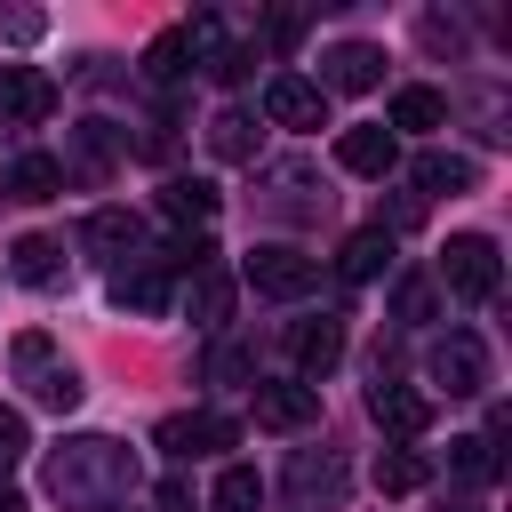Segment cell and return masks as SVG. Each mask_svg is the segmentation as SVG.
Segmentation results:
<instances>
[{"mask_svg":"<svg viewBox=\"0 0 512 512\" xmlns=\"http://www.w3.org/2000/svg\"><path fill=\"white\" fill-rule=\"evenodd\" d=\"M264 120H272V128H328V96H320V80H304V72H272V80H264Z\"/></svg>","mask_w":512,"mask_h":512,"instance_id":"cell-6","label":"cell"},{"mask_svg":"<svg viewBox=\"0 0 512 512\" xmlns=\"http://www.w3.org/2000/svg\"><path fill=\"white\" fill-rule=\"evenodd\" d=\"M216 512H264V480L248 472V464H224L216 472V496H208Z\"/></svg>","mask_w":512,"mask_h":512,"instance_id":"cell-25","label":"cell"},{"mask_svg":"<svg viewBox=\"0 0 512 512\" xmlns=\"http://www.w3.org/2000/svg\"><path fill=\"white\" fill-rule=\"evenodd\" d=\"M184 312H192L200 328H216V320L232 312V280H224L216 264H200V272H192V288H184Z\"/></svg>","mask_w":512,"mask_h":512,"instance_id":"cell-21","label":"cell"},{"mask_svg":"<svg viewBox=\"0 0 512 512\" xmlns=\"http://www.w3.org/2000/svg\"><path fill=\"white\" fill-rule=\"evenodd\" d=\"M424 472H432V464H424L416 448H384V456H376V488H384V496H416Z\"/></svg>","mask_w":512,"mask_h":512,"instance_id":"cell-24","label":"cell"},{"mask_svg":"<svg viewBox=\"0 0 512 512\" xmlns=\"http://www.w3.org/2000/svg\"><path fill=\"white\" fill-rule=\"evenodd\" d=\"M16 376L32 384L40 408H80V376H72V360H56L48 336H16Z\"/></svg>","mask_w":512,"mask_h":512,"instance_id":"cell-4","label":"cell"},{"mask_svg":"<svg viewBox=\"0 0 512 512\" xmlns=\"http://www.w3.org/2000/svg\"><path fill=\"white\" fill-rule=\"evenodd\" d=\"M288 496H296L304 512H312V504H336V496H344V456H336V448H320V456L296 448V464H288Z\"/></svg>","mask_w":512,"mask_h":512,"instance_id":"cell-13","label":"cell"},{"mask_svg":"<svg viewBox=\"0 0 512 512\" xmlns=\"http://www.w3.org/2000/svg\"><path fill=\"white\" fill-rule=\"evenodd\" d=\"M368 416H376L392 440H416V432H432V392H416V384H376V392H368Z\"/></svg>","mask_w":512,"mask_h":512,"instance_id":"cell-12","label":"cell"},{"mask_svg":"<svg viewBox=\"0 0 512 512\" xmlns=\"http://www.w3.org/2000/svg\"><path fill=\"white\" fill-rule=\"evenodd\" d=\"M112 304H120V312H168V304H176V280H168V264H160V256H136V264H120V272H112Z\"/></svg>","mask_w":512,"mask_h":512,"instance_id":"cell-9","label":"cell"},{"mask_svg":"<svg viewBox=\"0 0 512 512\" xmlns=\"http://www.w3.org/2000/svg\"><path fill=\"white\" fill-rule=\"evenodd\" d=\"M0 512H24V496H16V488H0Z\"/></svg>","mask_w":512,"mask_h":512,"instance_id":"cell-32","label":"cell"},{"mask_svg":"<svg viewBox=\"0 0 512 512\" xmlns=\"http://www.w3.org/2000/svg\"><path fill=\"white\" fill-rule=\"evenodd\" d=\"M440 280H448L464 304H488V296H496V280H504L496 240H488V232H456V240L440 248Z\"/></svg>","mask_w":512,"mask_h":512,"instance_id":"cell-3","label":"cell"},{"mask_svg":"<svg viewBox=\"0 0 512 512\" xmlns=\"http://www.w3.org/2000/svg\"><path fill=\"white\" fill-rule=\"evenodd\" d=\"M144 72H152V80H176V72H184V24L160 32V40L144 48Z\"/></svg>","mask_w":512,"mask_h":512,"instance_id":"cell-28","label":"cell"},{"mask_svg":"<svg viewBox=\"0 0 512 512\" xmlns=\"http://www.w3.org/2000/svg\"><path fill=\"white\" fill-rule=\"evenodd\" d=\"M440 120H448V96H440V88H400V96H392V128H416V136H424V128H440Z\"/></svg>","mask_w":512,"mask_h":512,"instance_id":"cell-22","label":"cell"},{"mask_svg":"<svg viewBox=\"0 0 512 512\" xmlns=\"http://www.w3.org/2000/svg\"><path fill=\"white\" fill-rule=\"evenodd\" d=\"M8 272H16L24 288H56V280H64V248H56L48 232H24V240L8 248Z\"/></svg>","mask_w":512,"mask_h":512,"instance_id":"cell-16","label":"cell"},{"mask_svg":"<svg viewBox=\"0 0 512 512\" xmlns=\"http://www.w3.org/2000/svg\"><path fill=\"white\" fill-rule=\"evenodd\" d=\"M392 312L400 320H432V280H400L392 288Z\"/></svg>","mask_w":512,"mask_h":512,"instance_id":"cell-30","label":"cell"},{"mask_svg":"<svg viewBox=\"0 0 512 512\" xmlns=\"http://www.w3.org/2000/svg\"><path fill=\"white\" fill-rule=\"evenodd\" d=\"M448 464H456V480H496V440L488 432H464Z\"/></svg>","mask_w":512,"mask_h":512,"instance_id":"cell-27","label":"cell"},{"mask_svg":"<svg viewBox=\"0 0 512 512\" xmlns=\"http://www.w3.org/2000/svg\"><path fill=\"white\" fill-rule=\"evenodd\" d=\"M240 280L256 288V296H312V280H320V256H304V248H288V240H264V248H248V264H240Z\"/></svg>","mask_w":512,"mask_h":512,"instance_id":"cell-2","label":"cell"},{"mask_svg":"<svg viewBox=\"0 0 512 512\" xmlns=\"http://www.w3.org/2000/svg\"><path fill=\"white\" fill-rule=\"evenodd\" d=\"M8 192H16V200H56V192H64V160H48V152L8 160Z\"/></svg>","mask_w":512,"mask_h":512,"instance_id":"cell-18","label":"cell"},{"mask_svg":"<svg viewBox=\"0 0 512 512\" xmlns=\"http://www.w3.org/2000/svg\"><path fill=\"white\" fill-rule=\"evenodd\" d=\"M80 240H88L96 256H112V264H136V248H144V216H128V208H96V216L80 224Z\"/></svg>","mask_w":512,"mask_h":512,"instance_id":"cell-15","label":"cell"},{"mask_svg":"<svg viewBox=\"0 0 512 512\" xmlns=\"http://www.w3.org/2000/svg\"><path fill=\"white\" fill-rule=\"evenodd\" d=\"M40 32H48V16H40V8H0V40H16V48H24V40H40Z\"/></svg>","mask_w":512,"mask_h":512,"instance_id":"cell-31","label":"cell"},{"mask_svg":"<svg viewBox=\"0 0 512 512\" xmlns=\"http://www.w3.org/2000/svg\"><path fill=\"white\" fill-rule=\"evenodd\" d=\"M320 64H328V72H320V96H328V88L360 96V88H376V80H384V48H376V40H336Z\"/></svg>","mask_w":512,"mask_h":512,"instance_id":"cell-11","label":"cell"},{"mask_svg":"<svg viewBox=\"0 0 512 512\" xmlns=\"http://www.w3.org/2000/svg\"><path fill=\"white\" fill-rule=\"evenodd\" d=\"M48 112H56V80L32 72V64H0V120L32 128V120H48Z\"/></svg>","mask_w":512,"mask_h":512,"instance_id":"cell-10","label":"cell"},{"mask_svg":"<svg viewBox=\"0 0 512 512\" xmlns=\"http://www.w3.org/2000/svg\"><path fill=\"white\" fill-rule=\"evenodd\" d=\"M384 264H392V232H384V224H368V232H352V240H344V280H352V288H360V280H376Z\"/></svg>","mask_w":512,"mask_h":512,"instance_id":"cell-20","label":"cell"},{"mask_svg":"<svg viewBox=\"0 0 512 512\" xmlns=\"http://www.w3.org/2000/svg\"><path fill=\"white\" fill-rule=\"evenodd\" d=\"M232 440H240V424H232V416H216V408H192V416H168V424H160V448H168L176 464L216 456V448H232Z\"/></svg>","mask_w":512,"mask_h":512,"instance_id":"cell-8","label":"cell"},{"mask_svg":"<svg viewBox=\"0 0 512 512\" xmlns=\"http://www.w3.org/2000/svg\"><path fill=\"white\" fill-rule=\"evenodd\" d=\"M24 448H32L24 408H0V472H16V464H24Z\"/></svg>","mask_w":512,"mask_h":512,"instance_id":"cell-29","label":"cell"},{"mask_svg":"<svg viewBox=\"0 0 512 512\" xmlns=\"http://www.w3.org/2000/svg\"><path fill=\"white\" fill-rule=\"evenodd\" d=\"M40 488H48L64 512H112V504L136 488V456H128L112 432H72V440L48 448Z\"/></svg>","mask_w":512,"mask_h":512,"instance_id":"cell-1","label":"cell"},{"mask_svg":"<svg viewBox=\"0 0 512 512\" xmlns=\"http://www.w3.org/2000/svg\"><path fill=\"white\" fill-rule=\"evenodd\" d=\"M336 360H344V320H304V328H296V368H304L296 384L328 376Z\"/></svg>","mask_w":512,"mask_h":512,"instance_id":"cell-17","label":"cell"},{"mask_svg":"<svg viewBox=\"0 0 512 512\" xmlns=\"http://www.w3.org/2000/svg\"><path fill=\"white\" fill-rule=\"evenodd\" d=\"M248 400H256V424H264V432H304V424L320 416V392H312V384H296V376H280V384H264V376H256V384H248Z\"/></svg>","mask_w":512,"mask_h":512,"instance_id":"cell-7","label":"cell"},{"mask_svg":"<svg viewBox=\"0 0 512 512\" xmlns=\"http://www.w3.org/2000/svg\"><path fill=\"white\" fill-rule=\"evenodd\" d=\"M336 160H344L352 176H392V168H400V136H392V128H344V136H336Z\"/></svg>","mask_w":512,"mask_h":512,"instance_id":"cell-14","label":"cell"},{"mask_svg":"<svg viewBox=\"0 0 512 512\" xmlns=\"http://www.w3.org/2000/svg\"><path fill=\"white\" fill-rule=\"evenodd\" d=\"M432 384H448V400L488 392V344H480L472 328H448V336L432 344Z\"/></svg>","mask_w":512,"mask_h":512,"instance_id":"cell-5","label":"cell"},{"mask_svg":"<svg viewBox=\"0 0 512 512\" xmlns=\"http://www.w3.org/2000/svg\"><path fill=\"white\" fill-rule=\"evenodd\" d=\"M472 176H480V168H472L464 152H424V160H416V184H424V192H464Z\"/></svg>","mask_w":512,"mask_h":512,"instance_id":"cell-26","label":"cell"},{"mask_svg":"<svg viewBox=\"0 0 512 512\" xmlns=\"http://www.w3.org/2000/svg\"><path fill=\"white\" fill-rule=\"evenodd\" d=\"M208 152L216 160H256V120L248 112H216L208 120Z\"/></svg>","mask_w":512,"mask_h":512,"instance_id":"cell-23","label":"cell"},{"mask_svg":"<svg viewBox=\"0 0 512 512\" xmlns=\"http://www.w3.org/2000/svg\"><path fill=\"white\" fill-rule=\"evenodd\" d=\"M160 216H176V224H208V216H216V184H200V176H168V184H160Z\"/></svg>","mask_w":512,"mask_h":512,"instance_id":"cell-19","label":"cell"}]
</instances>
